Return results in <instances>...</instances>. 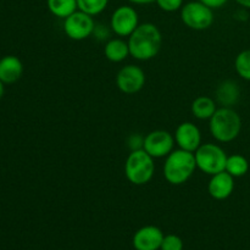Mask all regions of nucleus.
Masks as SVG:
<instances>
[{"instance_id":"nucleus-1","label":"nucleus","mask_w":250,"mask_h":250,"mask_svg":"<svg viewBox=\"0 0 250 250\" xmlns=\"http://www.w3.org/2000/svg\"><path fill=\"white\" fill-rule=\"evenodd\" d=\"M129 54L138 61H148L155 58L163 45V36L156 24L151 22L139 23L136 31L128 37Z\"/></svg>"},{"instance_id":"nucleus-2","label":"nucleus","mask_w":250,"mask_h":250,"mask_svg":"<svg viewBox=\"0 0 250 250\" xmlns=\"http://www.w3.org/2000/svg\"><path fill=\"white\" fill-rule=\"evenodd\" d=\"M197 170L194 153L173 149L165 158L163 173L165 180L172 186L185 185Z\"/></svg>"},{"instance_id":"nucleus-3","label":"nucleus","mask_w":250,"mask_h":250,"mask_svg":"<svg viewBox=\"0 0 250 250\" xmlns=\"http://www.w3.org/2000/svg\"><path fill=\"white\" fill-rule=\"evenodd\" d=\"M209 131L219 143H229L238 138L242 131V119L233 107H217L209 120Z\"/></svg>"},{"instance_id":"nucleus-4","label":"nucleus","mask_w":250,"mask_h":250,"mask_svg":"<svg viewBox=\"0 0 250 250\" xmlns=\"http://www.w3.org/2000/svg\"><path fill=\"white\" fill-rule=\"evenodd\" d=\"M155 159L144 149L132 150L125 163V176L134 186H144L150 182L155 173Z\"/></svg>"},{"instance_id":"nucleus-5","label":"nucleus","mask_w":250,"mask_h":250,"mask_svg":"<svg viewBox=\"0 0 250 250\" xmlns=\"http://www.w3.org/2000/svg\"><path fill=\"white\" fill-rule=\"evenodd\" d=\"M194 158L198 170L212 176L225 171L229 155L219 144L204 143L194 151Z\"/></svg>"},{"instance_id":"nucleus-6","label":"nucleus","mask_w":250,"mask_h":250,"mask_svg":"<svg viewBox=\"0 0 250 250\" xmlns=\"http://www.w3.org/2000/svg\"><path fill=\"white\" fill-rule=\"evenodd\" d=\"M180 11L183 23L194 31H205L214 23V10L199 0L186 2Z\"/></svg>"},{"instance_id":"nucleus-7","label":"nucleus","mask_w":250,"mask_h":250,"mask_svg":"<svg viewBox=\"0 0 250 250\" xmlns=\"http://www.w3.org/2000/svg\"><path fill=\"white\" fill-rule=\"evenodd\" d=\"M138 26V12L129 5H121L116 7L110 17V29L120 38H128Z\"/></svg>"},{"instance_id":"nucleus-8","label":"nucleus","mask_w":250,"mask_h":250,"mask_svg":"<svg viewBox=\"0 0 250 250\" xmlns=\"http://www.w3.org/2000/svg\"><path fill=\"white\" fill-rule=\"evenodd\" d=\"M95 26L93 16L77 10L63 20L62 28L67 38L80 42L89 38L94 33Z\"/></svg>"},{"instance_id":"nucleus-9","label":"nucleus","mask_w":250,"mask_h":250,"mask_svg":"<svg viewBox=\"0 0 250 250\" xmlns=\"http://www.w3.org/2000/svg\"><path fill=\"white\" fill-rule=\"evenodd\" d=\"M143 149L154 159L166 158L175 149V137L165 129H155L144 137Z\"/></svg>"},{"instance_id":"nucleus-10","label":"nucleus","mask_w":250,"mask_h":250,"mask_svg":"<svg viewBox=\"0 0 250 250\" xmlns=\"http://www.w3.org/2000/svg\"><path fill=\"white\" fill-rule=\"evenodd\" d=\"M115 81L120 92L131 95L143 89L146 77L143 68L131 63L120 68Z\"/></svg>"},{"instance_id":"nucleus-11","label":"nucleus","mask_w":250,"mask_h":250,"mask_svg":"<svg viewBox=\"0 0 250 250\" xmlns=\"http://www.w3.org/2000/svg\"><path fill=\"white\" fill-rule=\"evenodd\" d=\"M173 137H175V143L178 148L190 151V153H194L203 144L202 132L199 127L189 121L178 125Z\"/></svg>"},{"instance_id":"nucleus-12","label":"nucleus","mask_w":250,"mask_h":250,"mask_svg":"<svg viewBox=\"0 0 250 250\" xmlns=\"http://www.w3.org/2000/svg\"><path fill=\"white\" fill-rule=\"evenodd\" d=\"M164 233L156 226H144L134 233L132 243L136 250H159L164 239Z\"/></svg>"},{"instance_id":"nucleus-13","label":"nucleus","mask_w":250,"mask_h":250,"mask_svg":"<svg viewBox=\"0 0 250 250\" xmlns=\"http://www.w3.org/2000/svg\"><path fill=\"white\" fill-rule=\"evenodd\" d=\"M234 190V177L229 172H222L212 175L208 183V193L215 200H226L232 195Z\"/></svg>"},{"instance_id":"nucleus-14","label":"nucleus","mask_w":250,"mask_h":250,"mask_svg":"<svg viewBox=\"0 0 250 250\" xmlns=\"http://www.w3.org/2000/svg\"><path fill=\"white\" fill-rule=\"evenodd\" d=\"M241 98V88L233 80H225L217 85L215 92V100L224 107H232Z\"/></svg>"},{"instance_id":"nucleus-15","label":"nucleus","mask_w":250,"mask_h":250,"mask_svg":"<svg viewBox=\"0 0 250 250\" xmlns=\"http://www.w3.org/2000/svg\"><path fill=\"white\" fill-rule=\"evenodd\" d=\"M23 73V65L21 60L14 55H7L0 60V81L4 84L15 83Z\"/></svg>"},{"instance_id":"nucleus-16","label":"nucleus","mask_w":250,"mask_h":250,"mask_svg":"<svg viewBox=\"0 0 250 250\" xmlns=\"http://www.w3.org/2000/svg\"><path fill=\"white\" fill-rule=\"evenodd\" d=\"M104 55L109 61L115 63L122 62L126 60L129 54V46L127 41L124 38H112L105 43L104 46Z\"/></svg>"},{"instance_id":"nucleus-17","label":"nucleus","mask_w":250,"mask_h":250,"mask_svg":"<svg viewBox=\"0 0 250 250\" xmlns=\"http://www.w3.org/2000/svg\"><path fill=\"white\" fill-rule=\"evenodd\" d=\"M190 110H192V114L195 119L203 120V121L210 120L212 115L216 112L217 103L211 97L200 95V97L195 98L193 100L192 105H190Z\"/></svg>"},{"instance_id":"nucleus-18","label":"nucleus","mask_w":250,"mask_h":250,"mask_svg":"<svg viewBox=\"0 0 250 250\" xmlns=\"http://www.w3.org/2000/svg\"><path fill=\"white\" fill-rule=\"evenodd\" d=\"M46 6L53 16L61 20L78 10L77 0H46Z\"/></svg>"},{"instance_id":"nucleus-19","label":"nucleus","mask_w":250,"mask_h":250,"mask_svg":"<svg viewBox=\"0 0 250 250\" xmlns=\"http://www.w3.org/2000/svg\"><path fill=\"white\" fill-rule=\"evenodd\" d=\"M226 172H229L232 177L239 178L243 177L249 171V161L246 156L241 154H233L227 158L226 161Z\"/></svg>"},{"instance_id":"nucleus-20","label":"nucleus","mask_w":250,"mask_h":250,"mask_svg":"<svg viewBox=\"0 0 250 250\" xmlns=\"http://www.w3.org/2000/svg\"><path fill=\"white\" fill-rule=\"evenodd\" d=\"M109 1L110 0H77V6L78 10L94 17L105 11Z\"/></svg>"},{"instance_id":"nucleus-21","label":"nucleus","mask_w":250,"mask_h":250,"mask_svg":"<svg viewBox=\"0 0 250 250\" xmlns=\"http://www.w3.org/2000/svg\"><path fill=\"white\" fill-rule=\"evenodd\" d=\"M234 70L237 75L250 82V49L241 51L234 59Z\"/></svg>"},{"instance_id":"nucleus-22","label":"nucleus","mask_w":250,"mask_h":250,"mask_svg":"<svg viewBox=\"0 0 250 250\" xmlns=\"http://www.w3.org/2000/svg\"><path fill=\"white\" fill-rule=\"evenodd\" d=\"M160 250H183V241L176 234L164 237Z\"/></svg>"},{"instance_id":"nucleus-23","label":"nucleus","mask_w":250,"mask_h":250,"mask_svg":"<svg viewBox=\"0 0 250 250\" xmlns=\"http://www.w3.org/2000/svg\"><path fill=\"white\" fill-rule=\"evenodd\" d=\"M160 10L165 12H175L182 9L183 0H155Z\"/></svg>"},{"instance_id":"nucleus-24","label":"nucleus","mask_w":250,"mask_h":250,"mask_svg":"<svg viewBox=\"0 0 250 250\" xmlns=\"http://www.w3.org/2000/svg\"><path fill=\"white\" fill-rule=\"evenodd\" d=\"M127 144L128 148L132 150H138V149H143L144 144V137L139 133H133L128 137L127 139Z\"/></svg>"},{"instance_id":"nucleus-25","label":"nucleus","mask_w":250,"mask_h":250,"mask_svg":"<svg viewBox=\"0 0 250 250\" xmlns=\"http://www.w3.org/2000/svg\"><path fill=\"white\" fill-rule=\"evenodd\" d=\"M199 1H202L203 4L209 6L210 9L216 10V9H220V7L225 6V5L229 2V0H199Z\"/></svg>"},{"instance_id":"nucleus-26","label":"nucleus","mask_w":250,"mask_h":250,"mask_svg":"<svg viewBox=\"0 0 250 250\" xmlns=\"http://www.w3.org/2000/svg\"><path fill=\"white\" fill-rule=\"evenodd\" d=\"M127 1L136 5H148V4H151V2H155V0H127Z\"/></svg>"},{"instance_id":"nucleus-27","label":"nucleus","mask_w":250,"mask_h":250,"mask_svg":"<svg viewBox=\"0 0 250 250\" xmlns=\"http://www.w3.org/2000/svg\"><path fill=\"white\" fill-rule=\"evenodd\" d=\"M234 1L244 9H250V0H234Z\"/></svg>"},{"instance_id":"nucleus-28","label":"nucleus","mask_w":250,"mask_h":250,"mask_svg":"<svg viewBox=\"0 0 250 250\" xmlns=\"http://www.w3.org/2000/svg\"><path fill=\"white\" fill-rule=\"evenodd\" d=\"M2 95H4V83L0 81V99L2 98Z\"/></svg>"}]
</instances>
